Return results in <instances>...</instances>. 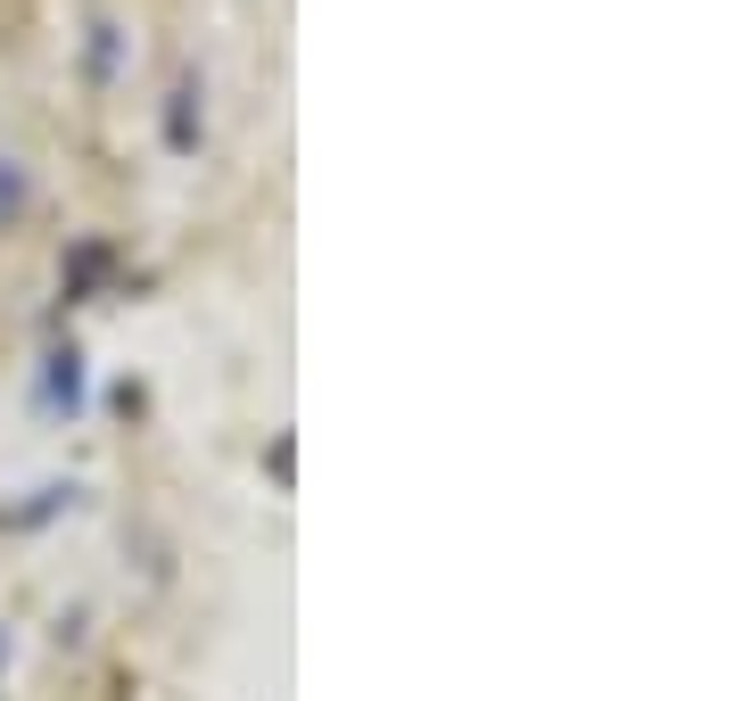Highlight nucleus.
Masks as SVG:
<instances>
[{
  "label": "nucleus",
  "mask_w": 743,
  "mask_h": 701,
  "mask_svg": "<svg viewBox=\"0 0 743 701\" xmlns=\"http://www.w3.org/2000/svg\"><path fill=\"white\" fill-rule=\"evenodd\" d=\"M9 206H17V174H0V215H9Z\"/></svg>",
  "instance_id": "f257e3e1"
}]
</instances>
